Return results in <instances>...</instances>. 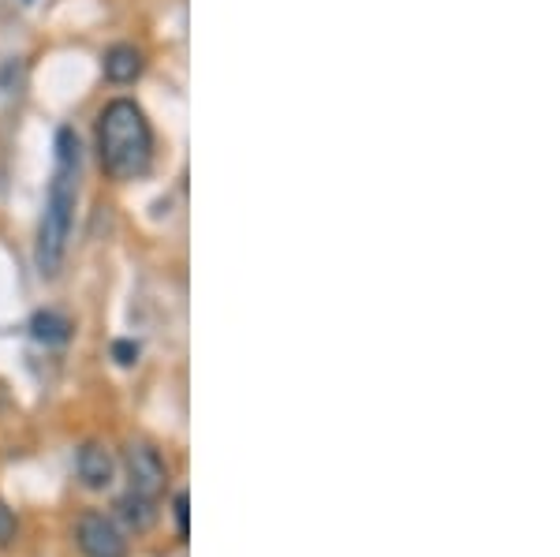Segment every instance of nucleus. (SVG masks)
<instances>
[{"instance_id": "nucleus-5", "label": "nucleus", "mask_w": 560, "mask_h": 557, "mask_svg": "<svg viewBox=\"0 0 560 557\" xmlns=\"http://www.w3.org/2000/svg\"><path fill=\"white\" fill-rule=\"evenodd\" d=\"M75 472L86 490H108L116 475V456L105 442H86L75 453Z\"/></svg>"}, {"instance_id": "nucleus-12", "label": "nucleus", "mask_w": 560, "mask_h": 557, "mask_svg": "<svg viewBox=\"0 0 560 557\" xmlns=\"http://www.w3.org/2000/svg\"><path fill=\"white\" fill-rule=\"evenodd\" d=\"M26 4H31V0H26Z\"/></svg>"}, {"instance_id": "nucleus-10", "label": "nucleus", "mask_w": 560, "mask_h": 557, "mask_svg": "<svg viewBox=\"0 0 560 557\" xmlns=\"http://www.w3.org/2000/svg\"><path fill=\"white\" fill-rule=\"evenodd\" d=\"M113 356H116V363H120V367H131V363H139V345H131V340H116Z\"/></svg>"}, {"instance_id": "nucleus-2", "label": "nucleus", "mask_w": 560, "mask_h": 557, "mask_svg": "<svg viewBox=\"0 0 560 557\" xmlns=\"http://www.w3.org/2000/svg\"><path fill=\"white\" fill-rule=\"evenodd\" d=\"M153 150H158V139L139 102L113 97L97 113V158L113 179H124V184L142 179L153 169Z\"/></svg>"}, {"instance_id": "nucleus-11", "label": "nucleus", "mask_w": 560, "mask_h": 557, "mask_svg": "<svg viewBox=\"0 0 560 557\" xmlns=\"http://www.w3.org/2000/svg\"><path fill=\"white\" fill-rule=\"evenodd\" d=\"M15 532H20V527H15V513L8 506H0V546L12 543Z\"/></svg>"}, {"instance_id": "nucleus-9", "label": "nucleus", "mask_w": 560, "mask_h": 557, "mask_svg": "<svg viewBox=\"0 0 560 557\" xmlns=\"http://www.w3.org/2000/svg\"><path fill=\"white\" fill-rule=\"evenodd\" d=\"M173 509H176V532H179V538H187L191 535V498H187V494H176Z\"/></svg>"}, {"instance_id": "nucleus-8", "label": "nucleus", "mask_w": 560, "mask_h": 557, "mask_svg": "<svg viewBox=\"0 0 560 557\" xmlns=\"http://www.w3.org/2000/svg\"><path fill=\"white\" fill-rule=\"evenodd\" d=\"M31 334L42 345H68L71 340V322L57 311H38L31 318Z\"/></svg>"}, {"instance_id": "nucleus-4", "label": "nucleus", "mask_w": 560, "mask_h": 557, "mask_svg": "<svg viewBox=\"0 0 560 557\" xmlns=\"http://www.w3.org/2000/svg\"><path fill=\"white\" fill-rule=\"evenodd\" d=\"M75 543L83 557H128V535L120 532V524L113 517L97 513V509L79 517Z\"/></svg>"}, {"instance_id": "nucleus-3", "label": "nucleus", "mask_w": 560, "mask_h": 557, "mask_svg": "<svg viewBox=\"0 0 560 557\" xmlns=\"http://www.w3.org/2000/svg\"><path fill=\"white\" fill-rule=\"evenodd\" d=\"M124 468H128V483L135 494H147V498H161L168 487V464L158 453V445L135 438L124 449Z\"/></svg>"}, {"instance_id": "nucleus-7", "label": "nucleus", "mask_w": 560, "mask_h": 557, "mask_svg": "<svg viewBox=\"0 0 560 557\" xmlns=\"http://www.w3.org/2000/svg\"><path fill=\"white\" fill-rule=\"evenodd\" d=\"M116 517L124 520V527L135 535H147L153 524H158V498H147V494L128 490L124 498H116Z\"/></svg>"}, {"instance_id": "nucleus-6", "label": "nucleus", "mask_w": 560, "mask_h": 557, "mask_svg": "<svg viewBox=\"0 0 560 557\" xmlns=\"http://www.w3.org/2000/svg\"><path fill=\"white\" fill-rule=\"evenodd\" d=\"M142 68H147V57H142V49H135V45H128V42L113 45V49L105 53V60H102L105 79H108V83H116V86L135 83V79L142 76Z\"/></svg>"}, {"instance_id": "nucleus-1", "label": "nucleus", "mask_w": 560, "mask_h": 557, "mask_svg": "<svg viewBox=\"0 0 560 557\" xmlns=\"http://www.w3.org/2000/svg\"><path fill=\"white\" fill-rule=\"evenodd\" d=\"M52 176L45 192V210L38 224V244H34V263L42 277H57L68 255L71 224H75V202H79V169H83V150L79 135L71 128H60L52 139Z\"/></svg>"}]
</instances>
